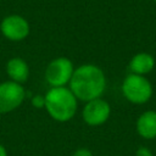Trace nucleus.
Listing matches in <instances>:
<instances>
[{
    "mask_svg": "<svg viewBox=\"0 0 156 156\" xmlns=\"http://www.w3.org/2000/svg\"><path fill=\"white\" fill-rule=\"evenodd\" d=\"M73 63L67 57L54 58L45 69V79L52 87H65L73 74Z\"/></svg>",
    "mask_w": 156,
    "mask_h": 156,
    "instance_id": "nucleus-4",
    "label": "nucleus"
},
{
    "mask_svg": "<svg viewBox=\"0 0 156 156\" xmlns=\"http://www.w3.org/2000/svg\"><path fill=\"white\" fill-rule=\"evenodd\" d=\"M155 66L154 57L147 52H139L133 56L129 62V68L134 74H146L152 71Z\"/></svg>",
    "mask_w": 156,
    "mask_h": 156,
    "instance_id": "nucleus-10",
    "label": "nucleus"
},
{
    "mask_svg": "<svg viewBox=\"0 0 156 156\" xmlns=\"http://www.w3.org/2000/svg\"><path fill=\"white\" fill-rule=\"evenodd\" d=\"M45 108L55 121H69L77 111V98L68 88H51L45 95Z\"/></svg>",
    "mask_w": 156,
    "mask_h": 156,
    "instance_id": "nucleus-2",
    "label": "nucleus"
},
{
    "mask_svg": "<svg viewBox=\"0 0 156 156\" xmlns=\"http://www.w3.org/2000/svg\"><path fill=\"white\" fill-rule=\"evenodd\" d=\"M135 156H152V152H151L147 147L141 146V147H139V149L136 150Z\"/></svg>",
    "mask_w": 156,
    "mask_h": 156,
    "instance_id": "nucleus-12",
    "label": "nucleus"
},
{
    "mask_svg": "<svg viewBox=\"0 0 156 156\" xmlns=\"http://www.w3.org/2000/svg\"><path fill=\"white\" fill-rule=\"evenodd\" d=\"M32 104L34 107H45V96H40V95H37L32 99Z\"/></svg>",
    "mask_w": 156,
    "mask_h": 156,
    "instance_id": "nucleus-11",
    "label": "nucleus"
},
{
    "mask_svg": "<svg viewBox=\"0 0 156 156\" xmlns=\"http://www.w3.org/2000/svg\"><path fill=\"white\" fill-rule=\"evenodd\" d=\"M6 72L11 80L16 83H24L29 76V67L21 57H13L6 63Z\"/></svg>",
    "mask_w": 156,
    "mask_h": 156,
    "instance_id": "nucleus-9",
    "label": "nucleus"
},
{
    "mask_svg": "<svg viewBox=\"0 0 156 156\" xmlns=\"http://www.w3.org/2000/svg\"><path fill=\"white\" fill-rule=\"evenodd\" d=\"M122 93L127 100L134 104H144L149 101L152 95V87L150 82L140 74H129L122 84Z\"/></svg>",
    "mask_w": 156,
    "mask_h": 156,
    "instance_id": "nucleus-3",
    "label": "nucleus"
},
{
    "mask_svg": "<svg viewBox=\"0 0 156 156\" xmlns=\"http://www.w3.org/2000/svg\"><path fill=\"white\" fill-rule=\"evenodd\" d=\"M154 1H155V4H156V0H154Z\"/></svg>",
    "mask_w": 156,
    "mask_h": 156,
    "instance_id": "nucleus-15",
    "label": "nucleus"
},
{
    "mask_svg": "<svg viewBox=\"0 0 156 156\" xmlns=\"http://www.w3.org/2000/svg\"><path fill=\"white\" fill-rule=\"evenodd\" d=\"M106 88V78L101 68L95 65H82L73 71L69 80V90L77 100L90 101L102 95Z\"/></svg>",
    "mask_w": 156,
    "mask_h": 156,
    "instance_id": "nucleus-1",
    "label": "nucleus"
},
{
    "mask_svg": "<svg viewBox=\"0 0 156 156\" xmlns=\"http://www.w3.org/2000/svg\"><path fill=\"white\" fill-rule=\"evenodd\" d=\"M136 130L144 139L156 138V112L146 111L141 113L136 121Z\"/></svg>",
    "mask_w": 156,
    "mask_h": 156,
    "instance_id": "nucleus-8",
    "label": "nucleus"
},
{
    "mask_svg": "<svg viewBox=\"0 0 156 156\" xmlns=\"http://www.w3.org/2000/svg\"><path fill=\"white\" fill-rule=\"evenodd\" d=\"M2 35L12 41H20L28 37L29 34V23L28 21L20 15H9L6 16L0 24Z\"/></svg>",
    "mask_w": 156,
    "mask_h": 156,
    "instance_id": "nucleus-6",
    "label": "nucleus"
},
{
    "mask_svg": "<svg viewBox=\"0 0 156 156\" xmlns=\"http://www.w3.org/2000/svg\"><path fill=\"white\" fill-rule=\"evenodd\" d=\"M26 93L20 83L13 80L0 84V113H7L17 108L24 100Z\"/></svg>",
    "mask_w": 156,
    "mask_h": 156,
    "instance_id": "nucleus-5",
    "label": "nucleus"
},
{
    "mask_svg": "<svg viewBox=\"0 0 156 156\" xmlns=\"http://www.w3.org/2000/svg\"><path fill=\"white\" fill-rule=\"evenodd\" d=\"M73 156H93V154L88 149H78L73 154Z\"/></svg>",
    "mask_w": 156,
    "mask_h": 156,
    "instance_id": "nucleus-13",
    "label": "nucleus"
},
{
    "mask_svg": "<svg viewBox=\"0 0 156 156\" xmlns=\"http://www.w3.org/2000/svg\"><path fill=\"white\" fill-rule=\"evenodd\" d=\"M110 112L108 102L98 98L87 102L83 108V119L89 126H100L107 121Z\"/></svg>",
    "mask_w": 156,
    "mask_h": 156,
    "instance_id": "nucleus-7",
    "label": "nucleus"
},
{
    "mask_svg": "<svg viewBox=\"0 0 156 156\" xmlns=\"http://www.w3.org/2000/svg\"><path fill=\"white\" fill-rule=\"evenodd\" d=\"M0 156H7V152H6V149L2 146V145H0Z\"/></svg>",
    "mask_w": 156,
    "mask_h": 156,
    "instance_id": "nucleus-14",
    "label": "nucleus"
}]
</instances>
